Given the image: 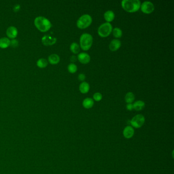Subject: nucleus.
<instances>
[{
  "label": "nucleus",
  "instance_id": "423d86ee",
  "mask_svg": "<svg viewBox=\"0 0 174 174\" xmlns=\"http://www.w3.org/2000/svg\"><path fill=\"white\" fill-rule=\"evenodd\" d=\"M145 122V118L142 114H137L130 120L132 126L135 128H139L143 126Z\"/></svg>",
  "mask_w": 174,
  "mask_h": 174
},
{
  "label": "nucleus",
  "instance_id": "6e6552de",
  "mask_svg": "<svg viewBox=\"0 0 174 174\" xmlns=\"http://www.w3.org/2000/svg\"><path fill=\"white\" fill-rule=\"evenodd\" d=\"M57 39L50 35H45L41 39V41L44 46H52L56 43Z\"/></svg>",
  "mask_w": 174,
  "mask_h": 174
},
{
  "label": "nucleus",
  "instance_id": "f8f14e48",
  "mask_svg": "<svg viewBox=\"0 0 174 174\" xmlns=\"http://www.w3.org/2000/svg\"><path fill=\"white\" fill-rule=\"evenodd\" d=\"M18 31L17 29L13 26L9 27L6 31L7 35L9 38H14L18 35Z\"/></svg>",
  "mask_w": 174,
  "mask_h": 174
},
{
  "label": "nucleus",
  "instance_id": "a878e982",
  "mask_svg": "<svg viewBox=\"0 0 174 174\" xmlns=\"http://www.w3.org/2000/svg\"><path fill=\"white\" fill-rule=\"evenodd\" d=\"M86 76L84 74H80L78 75V79L80 81H83L85 79Z\"/></svg>",
  "mask_w": 174,
  "mask_h": 174
},
{
  "label": "nucleus",
  "instance_id": "9b49d317",
  "mask_svg": "<svg viewBox=\"0 0 174 174\" xmlns=\"http://www.w3.org/2000/svg\"><path fill=\"white\" fill-rule=\"evenodd\" d=\"M120 47H121V42L118 39L113 40L111 41L109 46V49L113 52L118 50Z\"/></svg>",
  "mask_w": 174,
  "mask_h": 174
},
{
  "label": "nucleus",
  "instance_id": "b1692460",
  "mask_svg": "<svg viewBox=\"0 0 174 174\" xmlns=\"http://www.w3.org/2000/svg\"><path fill=\"white\" fill-rule=\"evenodd\" d=\"M102 95L100 92H96L93 95V99L96 101H100L102 99Z\"/></svg>",
  "mask_w": 174,
  "mask_h": 174
},
{
  "label": "nucleus",
  "instance_id": "c85d7f7f",
  "mask_svg": "<svg viewBox=\"0 0 174 174\" xmlns=\"http://www.w3.org/2000/svg\"><path fill=\"white\" fill-rule=\"evenodd\" d=\"M77 60V59H76V56H72L71 57V62H75Z\"/></svg>",
  "mask_w": 174,
  "mask_h": 174
},
{
  "label": "nucleus",
  "instance_id": "cd10ccee",
  "mask_svg": "<svg viewBox=\"0 0 174 174\" xmlns=\"http://www.w3.org/2000/svg\"><path fill=\"white\" fill-rule=\"evenodd\" d=\"M19 8H20V6H19V5H16V6H14L13 10H14V11L16 12V11H19Z\"/></svg>",
  "mask_w": 174,
  "mask_h": 174
},
{
  "label": "nucleus",
  "instance_id": "20e7f679",
  "mask_svg": "<svg viewBox=\"0 0 174 174\" xmlns=\"http://www.w3.org/2000/svg\"><path fill=\"white\" fill-rule=\"evenodd\" d=\"M92 22V16L89 14H83L80 16L77 22L78 28L80 29H84L89 27Z\"/></svg>",
  "mask_w": 174,
  "mask_h": 174
},
{
  "label": "nucleus",
  "instance_id": "7ed1b4c3",
  "mask_svg": "<svg viewBox=\"0 0 174 174\" xmlns=\"http://www.w3.org/2000/svg\"><path fill=\"white\" fill-rule=\"evenodd\" d=\"M93 43V37L90 34L83 33L80 38V44L81 49L84 51H88L92 47Z\"/></svg>",
  "mask_w": 174,
  "mask_h": 174
},
{
  "label": "nucleus",
  "instance_id": "39448f33",
  "mask_svg": "<svg viewBox=\"0 0 174 174\" xmlns=\"http://www.w3.org/2000/svg\"><path fill=\"white\" fill-rule=\"evenodd\" d=\"M113 26L109 23H104L99 27L98 33L101 37H107L113 31Z\"/></svg>",
  "mask_w": 174,
  "mask_h": 174
},
{
  "label": "nucleus",
  "instance_id": "0eeeda50",
  "mask_svg": "<svg viewBox=\"0 0 174 174\" xmlns=\"http://www.w3.org/2000/svg\"><path fill=\"white\" fill-rule=\"evenodd\" d=\"M140 9L142 12L145 14H150L153 12L155 7L152 2L144 1L141 4Z\"/></svg>",
  "mask_w": 174,
  "mask_h": 174
},
{
  "label": "nucleus",
  "instance_id": "1a4fd4ad",
  "mask_svg": "<svg viewBox=\"0 0 174 174\" xmlns=\"http://www.w3.org/2000/svg\"><path fill=\"white\" fill-rule=\"evenodd\" d=\"M78 59L82 64H87L90 62V57L86 53L82 52L78 54Z\"/></svg>",
  "mask_w": 174,
  "mask_h": 174
},
{
  "label": "nucleus",
  "instance_id": "f03ea898",
  "mask_svg": "<svg viewBox=\"0 0 174 174\" xmlns=\"http://www.w3.org/2000/svg\"><path fill=\"white\" fill-rule=\"evenodd\" d=\"M34 24L37 28L41 32L47 31L52 27L50 21L44 16H38L35 18Z\"/></svg>",
  "mask_w": 174,
  "mask_h": 174
},
{
  "label": "nucleus",
  "instance_id": "f3484780",
  "mask_svg": "<svg viewBox=\"0 0 174 174\" xmlns=\"http://www.w3.org/2000/svg\"><path fill=\"white\" fill-rule=\"evenodd\" d=\"M60 57L57 54H53L49 56V61L52 64H56L60 61Z\"/></svg>",
  "mask_w": 174,
  "mask_h": 174
},
{
  "label": "nucleus",
  "instance_id": "412c9836",
  "mask_svg": "<svg viewBox=\"0 0 174 174\" xmlns=\"http://www.w3.org/2000/svg\"><path fill=\"white\" fill-rule=\"evenodd\" d=\"M113 35L116 38H120L123 35V32L122 30L120 28L116 27L113 30Z\"/></svg>",
  "mask_w": 174,
  "mask_h": 174
},
{
  "label": "nucleus",
  "instance_id": "9d476101",
  "mask_svg": "<svg viewBox=\"0 0 174 174\" xmlns=\"http://www.w3.org/2000/svg\"><path fill=\"white\" fill-rule=\"evenodd\" d=\"M134 134V130L133 127L130 126H128L125 127L123 130V135L126 138L129 139L133 137Z\"/></svg>",
  "mask_w": 174,
  "mask_h": 174
},
{
  "label": "nucleus",
  "instance_id": "a211bd4d",
  "mask_svg": "<svg viewBox=\"0 0 174 174\" xmlns=\"http://www.w3.org/2000/svg\"><path fill=\"white\" fill-rule=\"evenodd\" d=\"M10 40L7 37H3L0 39V47L5 49L10 46Z\"/></svg>",
  "mask_w": 174,
  "mask_h": 174
},
{
  "label": "nucleus",
  "instance_id": "6ab92c4d",
  "mask_svg": "<svg viewBox=\"0 0 174 174\" xmlns=\"http://www.w3.org/2000/svg\"><path fill=\"white\" fill-rule=\"evenodd\" d=\"M125 101L128 104L132 103L135 100V96L132 92H128L126 93L125 97Z\"/></svg>",
  "mask_w": 174,
  "mask_h": 174
},
{
  "label": "nucleus",
  "instance_id": "2eb2a0df",
  "mask_svg": "<svg viewBox=\"0 0 174 174\" xmlns=\"http://www.w3.org/2000/svg\"><path fill=\"white\" fill-rule=\"evenodd\" d=\"M82 105L86 109H90L93 107L94 101L92 98H86L83 101Z\"/></svg>",
  "mask_w": 174,
  "mask_h": 174
},
{
  "label": "nucleus",
  "instance_id": "dca6fc26",
  "mask_svg": "<svg viewBox=\"0 0 174 174\" xmlns=\"http://www.w3.org/2000/svg\"><path fill=\"white\" fill-rule=\"evenodd\" d=\"M133 109L136 111H141L145 107V103L143 101L138 100L135 102L133 104Z\"/></svg>",
  "mask_w": 174,
  "mask_h": 174
},
{
  "label": "nucleus",
  "instance_id": "f257e3e1",
  "mask_svg": "<svg viewBox=\"0 0 174 174\" xmlns=\"http://www.w3.org/2000/svg\"><path fill=\"white\" fill-rule=\"evenodd\" d=\"M121 5L124 10L129 13L135 12L141 8V3L139 0H123Z\"/></svg>",
  "mask_w": 174,
  "mask_h": 174
},
{
  "label": "nucleus",
  "instance_id": "393cba45",
  "mask_svg": "<svg viewBox=\"0 0 174 174\" xmlns=\"http://www.w3.org/2000/svg\"><path fill=\"white\" fill-rule=\"evenodd\" d=\"M18 44H19V42L17 40H12L10 41V46H11L12 47H16L18 46Z\"/></svg>",
  "mask_w": 174,
  "mask_h": 174
},
{
  "label": "nucleus",
  "instance_id": "4be33fe9",
  "mask_svg": "<svg viewBox=\"0 0 174 174\" xmlns=\"http://www.w3.org/2000/svg\"><path fill=\"white\" fill-rule=\"evenodd\" d=\"M47 61L46 59L40 58L37 61V64L40 68H44L47 65Z\"/></svg>",
  "mask_w": 174,
  "mask_h": 174
},
{
  "label": "nucleus",
  "instance_id": "bb28decb",
  "mask_svg": "<svg viewBox=\"0 0 174 174\" xmlns=\"http://www.w3.org/2000/svg\"><path fill=\"white\" fill-rule=\"evenodd\" d=\"M126 108L128 110L131 111L133 109V104L132 103L127 104L126 106Z\"/></svg>",
  "mask_w": 174,
  "mask_h": 174
},
{
  "label": "nucleus",
  "instance_id": "4468645a",
  "mask_svg": "<svg viewBox=\"0 0 174 174\" xmlns=\"http://www.w3.org/2000/svg\"><path fill=\"white\" fill-rule=\"evenodd\" d=\"M90 89L89 84L86 82H82L79 85V90L81 93H86L89 92Z\"/></svg>",
  "mask_w": 174,
  "mask_h": 174
},
{
  "label": "nucleus",
  "instance_id": "aec40b11",
  "mask_svg": "<svg viewBox=\"0 0 174 174\" xmlns=\"http://www.w3.org/2000/svg\"><path fill=\"white\" fill-rule=\"evenodd\" d=\"M70 50L73 53L78 54L80 52V46L77 43H72L70 46Z\"/></svg>",
  "mask_w": 174,
  "mask_h": 174
},
{
  "label": "nucleus",
  "instance_id": "ddd939ff",
  "mask_svg": "<svg viewBox=\"0 0 174 174\" xmlns=\"http://www.w3.org/2000/svg\"><path fill=\"white\" fill-rule=\"evenodd\" d=\"M104 18L107 23L111 22L114 20L115 18V14L113 11L111 10H108L104 14Z\"/></svg>",
  "mask_w": 174,
  "mask_h": 174
},
{
  "label": "nucleus",
  "instance_id": "5701e85b",
  "mask_svg": "<svg viewBox=\"0 0 174 174\" xmlns=\"http://www.w3.org/2000/svg\"><path fill=\"white\" fill-rule=\"evenodd\" d=\"M68 69L70 73L74 74L77 71V67L74 63H70V64L68 65Z\"/></svg>",
  "mask_w": 174,
  "mask_h": 174
}]
</instances>
